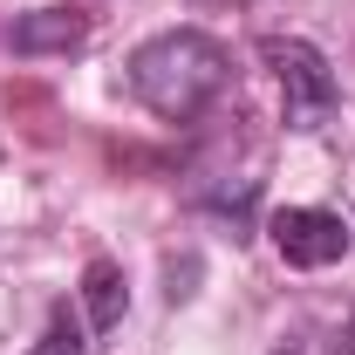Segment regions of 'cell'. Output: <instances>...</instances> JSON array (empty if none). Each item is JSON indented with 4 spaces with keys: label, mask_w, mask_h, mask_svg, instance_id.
<instances>
[{
    "label": "cell",
    "mask_w": 355,
    "mask_h": 355,
    "mask_svg": "<svg viewBox=\"0 0 355 355\" xmlns=\"http://www.w3.org/2000/svg\"><path fill=\"white\" fill-rule=\"evenodd\" d=\"M232 83V62L212 35L198 28H171V35H150V42L130 55V96L164 116V123H191L219 103V89Z\"/></svg>",
    "instance_id": "obj_1"
},
{
    "label": "cell",
    "mask_w": 355,
    "mask_h": 355,
    "mask_svg": "<svg viewBox=\"0 0 355 355\" xmlns=\"http://www.w3.org/2000/svg\"><path fill=\"white\" fill-rule=\"evenodd\" d=\"M260 62L273 69V83H280V103H287V130H328V116H335V103H342V83H335V69H328V55L308 48L301 35H266L260 42Z\"/></svg>",
    "instance_id": "obj_2"
},
{
    "label": "cell",
    "mask_w": 355,
    "mask_h": 355,
    "mask_svg": "<svg viewBox=\"0 0 355 355\" xmlns=\"http://www.w3.org/2000/svg\"><path fill=\"white\" fill-rule=\"evenodd\" d=\"M349 219L342 212H328V205H287V212H273V246H280V260L287 266H335L349 253Z\"/></svg>",
    "instance_id": "obj_3"
},
{
    "label": "cell",
    "mask_w": 355,
    "mask_h": 355,
    "mask_svg": "<svg viewBox=\"0 0 355 355\" xmlns=\"http://www.w3.org/2000/svg\"><path fill=\"white\" fill-rule=\"evenodd\" d=\"M89 42V14L83 7H35L14 21V55H69Z\"/></svg>",
    "instance_id": "obj_4"
},
{
    "label": "cell",
    "mask_w": 355,
    "mask_h": 355,
    "mask_svg": "<svg viewBox=\"0 0 355 355\" xmlns=\"http://www.w3.org/2000/svg\"><path fill=\"white\" fill-rule=\"evenodd\" d=\"M83 308H89V328H96V335H110V328L123 321V266H116V260H89Z\"/></svg>",
    "instance_id": "obj_5"
},
{
    "label": "cell",
    "mask_w": 355,
    "mask_h": 355,
    "mask_svg": "<svg viewBox=\"0 0 355 355\" xmlns=\"http://www.w3.org/2000/svg\"><path fill=\"white\" fill-rule=\"evenodd\" d=\"M28 355H83V321H76L69 308H55L48 328H42V342H35Z\"/></svg>",
    "instance_id": "obj_6"
},
{
    "label": "cell",
    "mask_w": 355,
    "mask_h": 355,
    "mask_svg": "<svg viewBox=\"0 0 355 355\" xmlns=\"http://www.w3.org/2000/svg\"><path fill=\"white\" fill-rule=\"evenodd\" d=\"M273 355H355L349 328H321V335H294V342H280Z\"/></svg>",
    "instance_id": "obj_7"
},
{
    "label": "cell",
    "mask_w": 355,
    "mask_h": 355,
    "mask_svg": "<svg viewBox=\"0 0 355 355\" xmlns=\"http://www.w3.org/2000/svg\"><path fill=\"white\" fill-rule=\"evenodd\" d=\"M198 7H239V0H198Z\"/></svg>",
    "instance_id": "obj_8"
},
{
    "label": "cell",
    "mask_w": 355,
    "mask_h": 355,
    "mask_svg": "<svg viewBox=\"0 0 355 355\" xmlns=\"http://www.w3.org/2000/svg\"><path fill=\"white\" fill-rule=\"evenodd\" d=\"M349 342H355V314H349Z\"/></svg>",
    "instance_id": "obj_9"
}]
</instances>
